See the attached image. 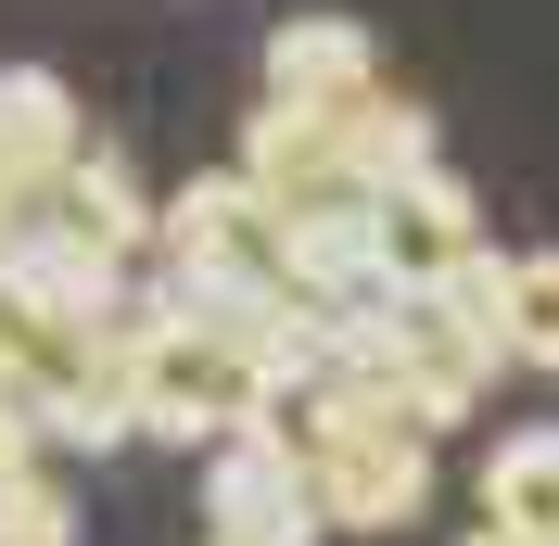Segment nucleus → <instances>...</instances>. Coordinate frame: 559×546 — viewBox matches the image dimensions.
<instances>
[{
    "label": "nucleus",
    "mask_w": 559,
    "mask_h": 546,
    "mask_svg": "<svg viewBox=\"0 0 559 546\" xmlns=\"http://www.w3.org/2000/svg\"><path fill=\"white\" fill-rule=\"evenodd\" d=\"M280 432H293V458H306L318 534H407V521L432 509V432H407L382 394L318 381V394L280 407Z\"/></svg>",
    "instance_id": "1"
},
{
    "label": "nucleus",
    "mask_w": 559,
    "mask_h": 546,
    "mask_svg": "<svg viewBox=\"0 0 559 546\" xmlns=\"http://www.w3.org/2000/svg\"><path fill=\"white\" fill-rule=\"evenodd\" d=\"M280 419L267 369H254V331H191V318H128V432L153 444H229Z\"/></svg>",
    "instance_id": "2"
},
{
    "label": "nucleus",
    "mask_w": 559,
    "mask_h": 546,
    "mask_svg": "<svg viewBox=\"0 0 559 546\" xmlns=\"http://www.w3.org/2000/svg\"><path fill=\"white\" fill-rule=\"evenodd\" d=\"M0 407L26 419V444H64V458H115V444H140L128 432V331H26Z\"/></svg>",
    "instance_id": "3"
},
{
    "label": "nucleus",
    "mask_w": 559,
    "mask_h": 546,
    "mask_svg": "<svg viewBox=\"0 0 559 546\" xmlns=\"http://www.w3.org/2000/svg\"><path fill=\"white\" fill-rule=\"evenodd\" d=\"M0 306H13V331H128L140 280L90 241H64L51 216H26V229H0Z\"/></svg>",
    "instance_id": "4"
},
{
    "label": "nucleus",
    "mask_w": 559,
    "mask_h": 546,
    "mask_svg": "<svg viewBox=\"0 0 559 546\" xmlns=\"http://www.w3.org/2000/svg\"><path fill=\"white\" fill-rule=\"evenodd\" d=\"M204 534H229V546H318L306 458H293V432H280V419L204 444Z\"/></svg>",
    "instance_id": "5"
},
{
    "label": "nucleus",
    "mask_w": 559,
    "mask_h": 546,
    "mask_svg": "<svg viewBox=\"0 0 559 546\" xmlns=\"http://www.w3.org/2000/svg\"><path fill=\"white\" fill-rule=\"evenodd\" d=\"M369 254H382V293H432L445 268L484 254V204L457 166H407L394 191H369Z\"/></svg>",
    "instance_id": "6"
},
{
    "label": "nucleus",
    "mask_w": 559,
    "mask_h": 546,
    "mask_svg": "<svg viewBox=\"0 0 559 546\" xmlns=\"http://www.w3.org/2000/svg\"><path fill=\"white\" fill-rule=\"evenodd\" d=\"M90 153V115L51 64H0V229H26L51 204V178Z\"/></svg>",
    "instance_id": "7"
},
{
    "label": "nucleus",
    "mask_w": 559,
    "mask_h": 546,
    "mask_svg": "<svg viewBox=\"0 0 559 546\" xmlns=\"http://www.w3.org/2000/svg\"><path fill=\"white\" fill-rule=\"evenodd\" d=\"M280 293L293 306H382V254H369V191L280 216Z\"/></svg>",
    "instance_id": "8"
},
{
    "label": "nucleus",
    "mask_w": 559,
    "mask_h": 546,
    "mask_svg": "<svg viewBox=\"0 0 559 546\" xmlns=\"http://www.w3.org/2000/svg\"><path fill=\"white\" fill-rule=\"evenodd\" d=\"M356 90H382V51H369V26L356 13H293V26H267V103H356Z\"/></svg>",
    "instance_id": "9"
},
{
    "label": "nucleus",
    "mask_w": 559,
    "mask_h": 546,
    "mask_svg": "<svg viewBox=\"0 0 559 546\" xmlns=\"http://www.w3.org/2000/svg\"><path fill=\"white\" fill-rule=\"evenodd\" d=\"M38 216H51L64 241H90V254H115V268H140V254H153V191H140L128 153H103V140L51 178V204H38Z\"/></svg>",
    "instance_id": "10"
},
{
    "label": "nucleus",
    "mask_w": 559,
    "mask_h": 546,
    "mask_svg": "<svg viewBox=\"0 0 559 546\" xmlns=\"http://www.w3.org/2000/svg\"><path fill=\"white\" fill-rule=\"evenodd\" d=\"M484 534H509V546H559V419L496 432V458H484Z\"/></svg>",
    "instance_id": "11"
},
{
    "label": "nucleus",
    "mask_w": 559,
    "mask_h": 546,
    "mask_svg": "<svg viewBox=\"0 0 559 546\" xmlns=\"http://www.w3.org/2000/svg\"><path fill=\"white\" fill-rule=\"evenodd\" d=\"M496 343L509 369L559 381V254H496Z\"/></svg>",
    "instance_id": "12"
},
{
    "label": "nucleus",
    "mask_w": 559,
    "mask_h": 546,
    "mask_svg": "<svg viewBox=\"0 0 559 546\" xmlns=\"http://www.w3.org/2000/svg\"><path fill=\"white\" fill-rule=\"evenodd\" d=\"M0 546H76V509H64V483H51V471L0 483Z\"/></svg>",
    "instance_id": "13"
},
{
    "label": "nucleus",
    "mask_w": 559,
    "mask_h": 546,
    "mask_svg": "<svg viewBox=\"0 0 559 546\" xmlns=\"http://www.w3.org/2000/svg\"><path fill=\"white\" fill-rule=\"evenodd\" d=\"M26 471H38V444H26V419L0 407V483H26Z\"/></svg>",
    "instance_id": "14"
},
{
    "label": "nucleus",
    "mask_w": 559,
    "mask_h": 546,
    "mask_svg": "<svg viewBox=\"0 0 559 546\" xmlns=\"http://www.w3.org/2000/svg\"><path fill=\"white\" fill-rule=\"evenodd\" d=\"M457 546H509V534H457Z\"/></svg>",
    "instance_id": "15"
},
{
    "label": "nucleus",
    "mask_w": 559,
    "mask_h": 546,
    "mask_svg": "<svg viewBox=\"0 0 559 546\" xmlns=\"http://www.w3.org/2000/svg\"><path fill=\"white\" fill-rule=\"evenodd\" d=\"M204 546H229V534H204Z\"/></svg>",
    "instance_id": "16"
}]
</instances>
